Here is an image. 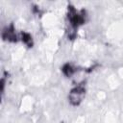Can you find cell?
<instances>
[{
	"label": "cell",
	"instance_id": "obj_1",
	"mask_svg": "<svg viewBox=\"0 0 123 123\" xmlns=\"http://www.w3.org/2000/svg\"><path fill=\"white\" fill-rule=\"evenodd\" d=\"M83 93H84V90H83L81 87H78V88L72 90L71 95H70V100H71V102H73L74 104H77V103L82 99Z\"/></svg>",
	"mask_w": 123,
	"mask_h": 123
}]
</instances>
